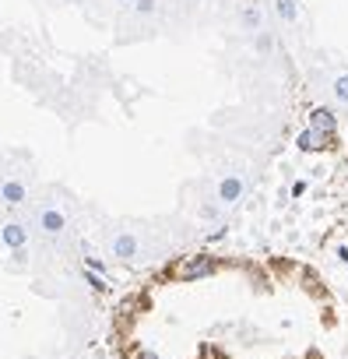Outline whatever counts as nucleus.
<instances>
[{
    "label": "nucleus",
    "instance_id": "nucleus-1",
    "mask_svg": "<svg viewBox=\"0 0 348 359\" xmlns=\"http://www.w3.org/2000/svg\"><path fill=\"white\" fill-rule=\"evenodd\" d=\"M67 226H71V215H67V205H60V201H43L39 208H36V219H32V229L43 236V240H50V243H57L64 233H67Z\"/></svg>",
    "mask_w": 348,
    "mask_h": 359
},
{
    "label": "nucleus",
    "instance_id": "nucleus-2",
    "mask_svg": "<svg viewBox=\"0 0 348 359\" xmlns=\"http://www.w3.org/2000/svg\"><path fill=\"white\" fill-rule=\"evenodd\" d=\"M106 250H109V257L120 261V264H137V261L144 257L141 233H137V229H127V226H120V229H113V233L106 236Z\"/></svg>",
    "mask_w": 348,
    "mask_h": 359
},
{
    "label": "nucleus",
    "instance_id": "nucleus-3",
    "mask_svg": "<svg viewBox=\"0 0 348 359\" xmlns=\"http://www.w3.org/2000/svg\"><path fill=\"white\" fill-rule=\"evenodd\" d=\"M32 236H36V229H32V222L22 219V215H11V219L0 222V243H4L8 250H25V247L32 243Z\"/></svg>",
    "mask_w": 348,
    "mask_h": 359
},
{
    "label": "nucleus",
    "instance_id": "nucleus-4",
    "mask_svg": "<svg viewBox=\"0 0 348 359\" xmlns=\"http://www.w3.org/2000/svg\"><path fill=\"white\" fill-rule=\"evenodd\" d=\"M222 208H232V205H239L243 198H246V176L243 172H222L218 180H215V194H211Z\"/></svg>",
    "mask_w": 348,
    "mask_h": 359
},
{
    "label": "nucleus",
    "instance_id": "nucleus-5",
    "mask_svg": "<svg viewBox=\"0 0 348 359\" xmlns=\"http://www.w3.org/2000/svg\"><path fill=\"white\" fill-rule=\"evenodd\" d=\"M25 201H29V187L22 184V180H15V176H4V180H0V205L22 208Z\"/></svg>",
    "mask_w": 348,
    "mask_h": 359
},
{
    "label": "nucleus",
    "instance_id": "nucleus-6",
    "mask_svg": "<svg viewBox=\"0 0 348 359\" xmlns=\"http://www.w3.org/2000/svg\"><path fill=\"white\" fill-rule=\"evenodd\" d=\"M211 271H215L211 257H183L176 268V278H208Z\"/></svg>",
    "mask_w": 348,
    "mask_h": 359
},
{
    "label": "nucleus",
    "instance_id": "nucleus-7",
    "mask_svg": "<svg viewBox=\"0 0 348 359\" xmlns=\"http://www.w3.org/2000/svg\"><path fill=\"white\" fill-rule=\"evenodd\" d=\"M239 29L250 32V36L264 32V8H260V4H246V8L239 11Z\"/></svg>",
    "mask_w": 348,
    "mask_h": 359
},
{
    "label": "nucleus",
    "instance_id": "nucleus-8",
    "mask_svg": "<svg viewBox=\"0 0 348 359\" xmlns=\"http://www.w3.org/2000/svg\"><path fill=\"white\" fill-rule=\"evenodd\" d=\"M309 127H313V130H320V134H327V137H330V134H334V130H337V116H334V113H330V109H327V106H316V109H313V113H309Z\"/></svg>",
    "mask_w": 348,
    "mask_h": 359
},
{
    "label": "nucleus",
    "instance_id": "nucleus-9",
    "mask_svg": "<svg viewBox=\"0 0 348 359\" xmlns=\"http://www.w3.org/2000/svg\"><path fill=\"white\" fill-rule=\"evenodd\" d=\"M327 141H330L327 134H320V130L306 127V130H302V134L295 137V148H299V151H316V148H323Z\"/></svg>",
    "mask_w": 348,
    "mask_h": 359
},
{
    "label": "nucleus",
    "instance_id": "nucleus-10",
    "mask_svg": "<svg viewBox=\"0 0 348 359\" xmlns=\"http://www.w3.org/2000/svg\"><path fill=\"white\" fill-rule=\"evenodd\" d=\"M197 219H201V222H222V219H225V208H222L215 198H204V201L197 205Z\"/></svg>",
    "mask_w": 348,
    "mask_h": 359
},
{
    "label": "nucleus",
    "instance_id": "nucleus-11",
    "mask_svg": "<svg viewBox=\"0 0 348 359\" xmlns=\"http://www.w3.org/2000/svg\"><path fill=\"white\" fill-rule=\"evenodd\" d=\"M274 15L285 25H295L299 22V4H295V0H274Z\"/></svg>",
    "mask_w": 348,
    "mask_h": 359
},
{
    "label": "nucleus",
    "instance_id": "nucleus-12",
    "mask_svg": "<svg viewBox=\"0 0 348 359\" xmlns=\"http://www.w3.org/2000/svg\"><path fill=\"white\" fill-rule=\"evenodd\" d=\"M330 95H334L341 106H348V74H337V78L330 81Z\"/></svg>",
    "mask_w": 348,
    "mask_h": 359
},
{
    "label": "nucleus",
    "instance_id": "nucleus-13",
    "mask_svg": "<svg viewBox=\"0 0 348 359\" xmlns=\"http://www.w3.org/2000/svg\"><path fill=\"white\" fill-rule=\"evenodd\" d=\"M130 11H134L137 18H151V15L158 11V0H130Z\"/></svg>",
    "mask_w": 348,
    "mask_h": 359
},
{
    "label": "nucleus",
    "instance_id": "nucleus-14",
    "mask_svg": "<svg viewBox=\"0 0 348 359\" xmlns=\"http://www.w3.org/2000/svg\"><path fill=\"white\" fill-rule=\"evenodd\" d=\"M253 50H257L260 57H264V53H271V50H274V39H271V32H257V36H253Z\"/></svg>",
    "mask_w": 348,
    "mask_h": 359
},
{
    "label": "nucleus",
    "instance_id": "nucleus-15",
    "mask_svg": "<svg viewBox=\"0 0 348 359\" xmlns=\"http://www.w3.org/2000/svg\"><path fill=\"white\" fill-rule=\"evenodd\" d=\"M337 261H341V264H348V247H337Z\"/></svg>",
    "mask_w": 348,
    "mask_h": 359
}]
</instances>
